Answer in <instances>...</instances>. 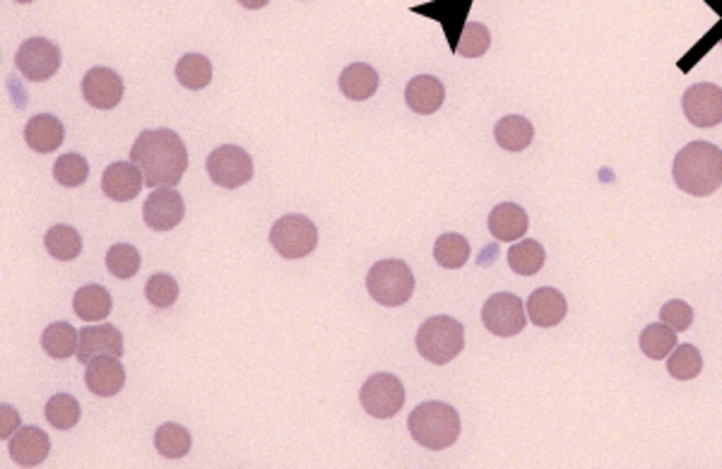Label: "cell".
Wrapping results in <instances>:
<instances>
[{"instance_id":"1","label":"cell","mask_w":722,"mask_h":469,"mask_svg":"<svg viewBox=\"0 0 722 469\" xmlns=\"http://www.w3.org/2000/svg\"><path fill=\"white\" fill-rule=\"evenodd\" d=\"M130 162L142 171L145 186L174 188L188 169V150L174 130H145L130 147Z\"/></svg>"},{"instance_id":"2","label":"cell","mask_w":722,"mask_h":469,"mask_svg":"<svg viewBox=\"0 0 722 469\" xmlns=\"http://www.w3.org/2000/svg\"><path fill=\"white\" fill-rule=\"evenodd\" d=\"M679 191L706 198L722 188V150L713 142H689L677 152L672 166Z\"/></svg>"},{"instance_id":"3","label":"cell","mask_w":722,"mask_h":469,"mask_svg":"<svg viewBox=\"0 0 722 469\" xmlns=\"http://www.w3.org/2000/svg\"><path fill=\"white\" fill-rule=\"evenodd\" d=\"M414 443L429 450H446L460 438V414L446 402H424L407 419Z\"/></svg>"},{"instance_id":"4","label":"cell","mask_w":722,"mask_h":469,"mask_svg":"<svg viewBox=\"0 0 722 469\" xmlns=\"http://www.w3.org/2000/svg\"><path fill=\"white\" fill-rule=\"evenodd\" d=\"M465 328L451 316H434L424 320L417 330V352L429 364L446 366L463 352Z\"/></svg>"},{"instance_id":"5","label":"cell","mask_w":722,"mask_h":469,"mask_svg":"<svg viewBox=\"0 0 722 469\" xmlns=\"http://www.w3.org/2000/svg\"><path fill=\"white\" fill-rule=\"evenodd\" d=\"M366 289L381 306H402L414 294V275L402 260H381L366 275Z\"/></svg>"},{"instance_id":"6","label":"cell","mask_w":722,"mask_h":469,"mask_svg":"<svg viewBox=\"0 0 722 469\" xmlns=\"http://www.w3.org/2000/svg\"><path fill=\"white\" fill-rule=\"evenodd\" d=\"M270 243L282 258L299 260L316 251L318 229L309 217L304 215H284L272 224Z\"/></svg>"},{"instance_id":"7","label":"cell","mask_w":722,"mask_h":469,"mask_svg":"<svg viewBox=\"0 0 722 469\" xmlns=\"http://www.w3.org/2000/svg\"><path fill=\"white\" fill-rule=\"evenodd\" d=\"M253 159L251 154L236 145H222L217 150L210 152L207 157V174H210V181L215 186L227 188V191H234V188L246 186L253 178Z\"/></svg>"},{"instance_id":"8","label":"cell","mask_w":722,"mask_h":469,"mask_svg":"<svg viewBox=\"0 0 722 469\" xmlns=\"http://www.w3.org/2000/svg\"><path fill=\"white\" fill-rule=\"evenodd\" d=\"M361 407L374 419H390L405 405V388L393 373H376L361 385Z\"/></svg>"},{"instance_id":"9","label":"cell","mask_w":722,"mask_h":469,"mask_svg":"<svg viewBox=\"0 0 722 469\" xmlns=\"http://www.w3.org/2000/svg\"><path fill=\"white\" fill-rule=\"evenodd\" d=\"M482 323L491 335L496 337H516L528 325L525 316V304L516 294H494L489 296L487 304L482 308Z\"/></svg>"},{"instance_id":"10","label":"cell","mask_w":722,"mask_h":469,"mask_svg":"<svg viewBox=\"0 0 722 469\" xmlns=\"http://www.w3.org/2000/svg\"><path fill=\"white\" fill-rule=\"evenodd\" d=\"M15 63L17 70H20L27 80L44 82L58 73V68H61L63 63V56L61 49H58L56 44H51L49 39L34 37L27 39L25 44L17 49Z\"/></svg>"},{"instance_id":"11","label":"cell","mask_w":722,"mask_h":469,"mask_svg":"<svg viewBox=\"0 0 722 469\" xmlns=\"http://www.w3.org/2000/svg\"><path fill=\"white\" fill-rule=\"evenodd\" d=\"M686 121L696 128H715L722 123V87L713 82L691 85L682 97Z\"/></svg>"},{"instance_id":"12","label":"cell","mask_w":722,"mask_h":469,"mask_svg":"<svg viewBox=\"0 0 722 469\" xmlns=\"http://www.w3.org/2000/svg\"><path fill=\"white\" fill-rule=\"evenodd\" d=\"M186 215V205H183V195L176 193L174 188H157L150 193L142 207V219L152 231H171L183 222Z\"/></svg>"},{"instance_id":"13","label":"cell","mask_w":722,"mask_h":469,"mask_svg":"<svg viewBox=\"0 0 722 469\" xmlns=\"http://www.w3.org/2000/svg\"><path fill=\"white\" fill-rule=\"evenodd\" d=\"M82 97L99 111H109L121 104L123 80L111 68H92L82 77Z\"/></svg>"},{"instance_id":"14","label":"cell","mask_w":722,"mask_h":469,"mask_svg":"<svg viewBox=\"0 0 722 469\" xmlns=\"http://www.w3.org/2000/svg\"><path fill=\"white\" fill-rule=\"evenodd\" d=\"M126 347H123V335L116 325H92V328L80 330V344H78V361L80 364H90V361L99 359V356H116L121 359Z\"/></svg>"},{"instance_id":"15","label":"cell","mask_w":722,"mask_h":469,"mask_svg":"<svg viewBox=\"0 0 722 469\" xmlns=\"http://www.w3.org/2000/svg\"><path fill=\"white\" fill-rule=\"evenodd\" d=\"M85 385L92 395L114 397L126 385V366L116 356H99L87 364Z\"/></svg>"},{"instance_id":"16","label":"cell","mask_w":722,"mask_h":469,"mask_svg":"<svg viewBox=\"0 0 722 469\" xmlns=\"http://www.w3.org/2000/svg\"><path fill=\"white\" fill-rule=\"evenodd\" d=\"M145 186L142 171L133 162H116L106 166L102 176V191L114 203H128L135 200Z\"/></svg>"},{"instance_id":"17","label":"cell","mask_w":722,"mask_h":469,"mask_svg":"<svg viewBox=\"0 0 722 469\" xmlns=\"http://www.w3.org/2000/svg\"><path fill=\"white\" fill-rule=\"evenodd\" d=\"M10 457L20 467H37L51 453V438L39 426H22L8 443Z\"/></svg>"},{"instance_id":"18","label":"cell","mask_w":722,"mask_h":469,"mask_svg":"<svg viewBox=\"0 0 722 469\" xmlns=\"http://www.w3.org/2000/svg\"><path fill=\"white\" fill-rule=\"evenodd\" d=\"M470 3L472 0H436V3L431 5H417V8H412V13L426 15L431 17V20H439L443 25V32H446L448 37V44H451V49L455 51V44H458L460 34H463V29L467 25L465 15Z\"/></svg>"},{"instance_id":"19","label":"cell","mask_w":722,"mask_h":469,"mask_svg":"<svg viewBox=\"0 0 722 469\" xmlns=\"http://www.w3.org/2000/svg\"><path fill=\"white\" fill-rule=\"evenodd\" d=\"M405 102L414 114L431 116L441 109L446 102V87L439 77L434 75H417L407 82Z\"/></svg>"},{"instance_id":"20","label":"cell","mask_w":722,"mask_h":469,"mask_svg":"<svg viewBox=\"0 0 722 469\" xmlns=\"http://www.w3.org/2000/svg\"><path fill=\"white\" fill-rule=\"evenodd\" d=\"M525 308H528L532 325H537V328H554V325H559L566 318L568 304L566 296L559 289L540 287L530 294Z\"/></svg>"},{"instance_id":"21","label":"cell","mask_w":722,"mask_h":469,"mask_svg":"<svg viewBox=\"0 0 722 469\" xmlns=\"http://www.w3.org/2000/svg\"><path fill=\"white\" fill-rule=\"evenodd\" d=\"M528 212L516 203H501L491 210L489 231L496 241H520L528 231Z\"/></svg>"},{"instance_id":"22","label":"cell","mask_w":722,"mask_h":469,"mask_svg":"<svg viewBox=\"0 0 722 469\" xmlns=\"http://www.w3.org/2000/svg\"><path fill=\"white\" fill-rule=\"evenodd\" d=\"M63 138H65L63 123L51 114L32 116L25 126V142L39 154L56 152L58 147L63 145Z\"/></svg>"},{"instance_id":"23","label":"cell","mask_w":722,"mask_h":469,"mask_svg":"<svg viewBox=\"0 0 722 469\" xmlns=\"http://www.w3.org/2000/svg\"><path fill=\"white\" fill-rule=\"evenodd\" d=\"M378 85H381V77H378L376 68L366 63L347 65L340 75L342 94L352 102H366L369 97H374Z\"/></svg>"},{"instance_id":"24","label":"cell","mask_w":722,"mask_h":469,"mask_svg":"<svg viewBox=\"0 0 722 469\" xmlns=\"http://www.w3.org/2000/svg\"><path fill=\"white\" fill-rule=\"evenodd\" d=\"M496 145L506 152H523L535 138V128L525 116H503L494 128Z\"/></svg>"},{"instance_id":"25","label":"cell","mask_w":722,"mask_h":469,"mask_svg":"<svg viewBox=\"0 0 722 469\" xmlns=\"http://www.w3.org/2000/svg\"><path fill=\"white\" fill-rule=\"evenodd\" d=\"M73 308L78 313V318L85 320V323H97V320H104L114 308V301H111V294L106 292L99 284H87L75 292Z\"/></svg>"},{"instance_id":"26","label":"cell","mask_w":722,"mask_h":469,"mask_svg":"<svg viewBox=\"0 0 722 469\" xmlns=\"http://www.w3.org/2000/svg\"><path fill=\"white\" fill-rule=\"evenodd\" d=\"M80 332L70 323H51L49 328L41 332V347L51 359H68V356L78 354Z\"/></svg>"},{"instance_id":"27","label":"cell","mask_w":722,"mask_h":469,"mask_svg":"<svg viewBox=\"0 0 722 469\" xmlns=\"http://www.w3.org/2000/svg\"><path fill=\"white\" fill-rule=\"evenodd\" d=\"M176 80H179L181 87L193 89V92L205 89L212 82L210 58H205L203 53H186L176 63Z\"/></svg>"},{"instance_id":"28","label":"cell","mask_w":722,"mask_h":469,"mask_svg":"<svg viewBox=\"0 0 722 469\" xmlns=\"http://www.w3.org/2000/svg\"><path fill=\"white\" fill-rule=\"evenodd\" d=\"M638 344H641V352L648 356V359H667V356L674 352V347H677V330H672L670 325L660 320V323L648 325V328L641 332Z\"/></svg>"},{"instance_id":"29","label":"cell","mask_w":722,"mask_h":469,"mask_svg":"<svg viewBox=\"0 0 722 469\" xmlns=\"http://www.w3.org/2000/svg\"><path fill=\"white\" fill-rule=\"evenodd\" d=\"M44 246H46V251H49L51 258L63 260V263L75 260L82 253L80 234L73 227H68V224H56V227H51L49 231H46Z\"/></svg>"},{"instance_id":"30","label":"cell","mask_w":722,"mask_h":469,"mask_svg":"<svg viewBox=\"0 0 722 469\" xmlns=\"http://www.w3.org/2000/svg\"><path fill=\"white\" fill-rule=\"evenodd\" d=\"M544 258H547V255H544L542 243L532 239L518 241L516 246H511V251H508V265H511V270L520 277L537 275L544 267Z\"/></svg>"},{"instance_id":"31","label":"cell","mask_w":722,"mask_h":469,"mask_svg":"<svg viewBox=\"0 0 722 469\" xmlns=\"http://www.w3.org/2000/svg\"><path fill=\"white\" fill-rule=\"evenodd\" d=\"M191 433L183 429L181 424H162L155 433L157 453L167 460H181L191 453Z\"/></svg>"},{"instance_id":"32","label":"cell","mask_w":722,"mask_h":469,"mask_svg":"<svg viewBox=\"0 0 722 469\" xmlns=\"http://www.w3.org/2000/svg\"><path fill=\"white\" fill-rule=\"evenodd\" d=\"M703 368V356L694 344H677L667 356V373L674 381H694Z\"/></svg>"},{"instance_id":"33","label":"cell","mask_w":722,"mask_h":469,"mask_svg":"<svg viewBox=\"0 0 722 469\" xmlns=\"http://www.w3.org/2000/svg\"><path fill=\"white\" fill-rule=\"evenodd\" d=\"M434 258L446 270H458L470 260V243L460 234H441L434 243Z\"/></svg>"},{"instance_id":"34","label":"cell","mask_w":722,"mask_h":469,"mask_svg":"<svg viewBox=\"0 0 722 469\" xmlns=\"http://www.w3.org/2000/svg\"><path fill=\"white\" fill-rule=\"evenodd\" d=\"M53 178H56L63 188H78L90 178V164H87V159L82 157V154H61V157L56 159V164H53Z\"/></svg>"},{"instance_id":"35","label":"cell","mask_w":722,"mask_h":469,"mask_svg":"<svg viewBox=\"0 0 722 469\" xmlns=\"http://www.w3.org/2000/svg\"><path fill=\"white\" fill-rule=\"evenodd\" d=\"M44 414L53 429L70 431V429H75L80 421V405L73 395L61 393V395L51 397L49 405H46V409H44Z\"/></svg>"},{"instance_id":"36","label":"cell","mask_w":722,"mask_h":469,"mask_svg":"<svg viewBox=\"0 0 722 469\" xmlns=\"http://www.w3.org/2000/svg\"><path fill=\"white\" fill-rule=\"evenodd\" d=\"M106 270L116 279H130L140 270V253L128 243H116L106 251Z\"/></svg>"},{"instance_id":"37","label":"cell","mask_w":722,"mask_h":469,"mask_svg":"<svg viewBox=\"0 0 722 469\" xmlns=\"http://www.w3.org/2000/svg\"><path fill=\"white\" fill-rule=\"evenodd\" d=\"M491 46L489 29L479 22H467L463 34H460L458 44H455V53L463 58H482Z\"/></svg>"},{"instance_id":"38","label":"cell","mask_w":722,"mask_h":469,"mask_svg":"<svg viewBox=\"0 0 722 469\" xmlns=\"http://www.w3.org/2000/svg\"><path fill=\"white\" fill-rule=\"evenodd\" d=\"M145 296L155 308H169L179 299V282L167 272H157L150 277L145 287Z\"/></svg>"},{"instance_id":"39","label":"cell","mask_w":722,"mask_h":469,"mask_svg":"<svg viewBox=\"0 0 722 469\" xmlns=\"http://www.w3.org/2000/svg\"><path fill=\"white\" fill-rule=\"evenodd\" d=\"M660 320L670 325L672 330L684 332L691 328V323H694V308L682 299H672L660 308Z\"/></svg>"},{"instance_id":"40","label":"cell","mask_w":722,"mask_h":469,"mask_svg":"<svg viewBox=\"0 0 722 469\" xmlns=\"http://www.w3.org/2000/svg\"><path fill=\"white\" fill-rule=\"evenodd\" d=\"M0 421H3V424H0V438L8 441L10 433L20 429V414H17L10 405H0Z\"/></svg>"},{"instance_id":"41","label":"cell","mask_w":722,"mask_h":469,"mask_svg":"<svg viewBox=\"0 0 722 469\" xmlns=\"http://www.w3.org/2000/svg\"><path fill=\"white\" fill-rule=\"evenodd\" d=\"M239 3H241V8H246V10H260V8H265L270 0H239Z\"/></svg>"},{"instance_id":"42","label":"cell","mask_w":722,"mask_h":469,"mask_svg":"<svg viewBox=\"0 0 722 469\" xmlns=\"http://www.w3.org/2000/svg\"><path fill=\"white\" fill-rule=\"evenodd\" d=\"M15 3H32V0H15Z\"/></svg>"}]
</instances>
